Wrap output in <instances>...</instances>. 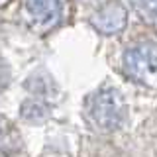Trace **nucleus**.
<instances>
[{"mask_svg": "<svg viewBox=\"0 0 157 157\" xmlns=\"http://www.w3.org/2000/svg\"><path fill=\"white\" fill-rule=\"evenodd\" d=\"M88 116L100 128H116L122 122V116H124L122 98L118 96L116 90L98 92L88 102Z\"/></svg>", "mask_w": 157, "mask_h": 157, "instance_id": "nucleus-1", "label": "nucleus"}, {"mask_svg": "<svg viewBox=\"0 0 157 157\" xmlns=\"http://www.w3.org/2000/svg\"><path fill=\"white\" fill-rule=\"evenodd\" d=\"M126 67L137 81H157V49L153 45H141L130 51Z\"/></svg>", "mask_w": 157, "mask_h": 157, "instance_id": "nucleus-2", "label": "nucleus"}, {"mask_svg": "<svg viewBox=\"0 0 157 157\" xmlns=\"http://www.w3.org/2000/svg\"><path fill=\"white\" fill-rule=\"evenodd\" d=\"M26 14L32 26L37 29H49L55 26L61 16V4L59 0H28Z\"/></svg>", "mask_w": 157, "mask_h": 157, "instance_id": "nucleus-3", "label": "nucleus"}, {"mask_svg": "<svg viewBox=\"0 0 157 157\" xmlns=\"http://www.w3.org/2000/svg\"><path fill=\"white\" fill-rule=\"evenodd\" d=\"M94 24L104 33H114V32H118V29L124 28L126 14H124V10H122L120 6H108V8L102 10V12L96 14Z\"/></svg>", "mask_w": 157, "mask_h": 157, "instance_id": "nucleus-4", "label": "nucleus"}, {"mask_svg": "<svg viewBox=\"0 0 157 157\" xmlns=\"http://www.w3.org/2000/svg\"><path fill=\"white\" fill-rule=\"evenodd\" d=\"M136 4L145 14L147 20H155L157 22V0H136Z\"/></svg>", "mask_w": 157, "mask_h": 157, "instance_id": "nucleus-5", "label": "nucleus"}]
</instances>
